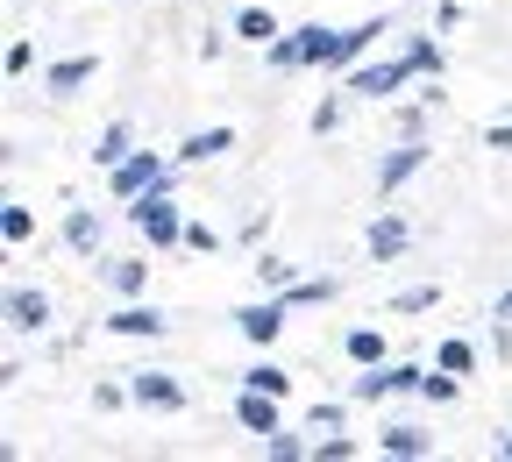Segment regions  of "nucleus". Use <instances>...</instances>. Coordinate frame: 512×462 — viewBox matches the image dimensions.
I'll return each mask as SVG.
<instances>
[{
	"instance_id": "obj_28",
	"label": "nucleus",
	"mask_w": 512,
	"mask_h": 462,
	"mask_svg": "<svg viewBox=\"0 0 512 462\" xmlns=\"http://www.w3.org/2000/svg\"><path fill=\"white\" fill-rule=\"evenodd\" d=\"M420 399H427V406H448V399H456V370H441V363H434V370L420 377Z\"/></svg>"
},
{
	"instance_id": "obj_10",
	"label": "nucleus",
	"mask_w": 512,
	"mask_h": 462,
	"mask_svg": "<svg viewBox=\"0 0 512 462\" xmlns=\"http://www.w3.org/2000/svg\"><path fill=\"white\" fill-rule=\"evenodd\" d=\"M93 72H100V57H57L50 72H43V93L50 100H72L79 86H93Z\"/></svg>"
},
{
	"instance_id": "obj_14",
	"label": "nucleus",
	"mask_w": 512,
	"mask_h": 462,
	"mask_svg": "<svg viewBox=\"0 0 512 462\" xmlns=\"http://www.w3.org/2000/svg\"><path fill=\"white\" fill-rule=\"evenodd\" d=\"M377 36H392V15H370V22L342 29V43H335V64H363V50H370Z\"/></svg>"
},
{
	"instance_id": "obj_26",
	"label": "nucleus",
	"mask_w": 512,
	"mask_h": 462,
	"mask_svg": "<svg viewBox=\"0 0 512 462\" xmlns=\"http://www.w3.org/2000/svg\"><path fill=\"white\" fill-rule=\"evenodd\" d=\"M434 363H441V370H456V377H463V370H477V349H470L463 335H448V342L434 349Z\"/></svg>"
},
{
	"instance_id": "obj_17",
	"label": "nucleus",
	"mask_w": 512,
	"mask_h": 462,
	"mask_svg": "<svg viewBox=\"0 0 512 462\" xmlns=\"http://www.w3.org/2000/svg\"><path fill=\"white\" fill-rule=\"evenodd\" d=\"M264 64H271V72H306V43H299V29L271 36V43H264Z\"/></svg>"
},
{
	"instance_id": "obj_30",
	"label": "nucleus",
	"mask_w": 512,
	"mask_h": 462,
	"mask_svg": "<svg viewBox=\"0 0 512 462\" xmlns=\"http://www.w3.org/2000/svg\"><path fill=\"white\" fill-rule=\"evenodd\" d=\"M0 235H8V242L22 249V242L36 235V214H29V207H0Z\"/></svg>"
},
{
	"instance_id": "obj_42",
	"label": "nucleus",
	"mask_w": 512,
	"mask_h": 462,
	"mask_svg": "<svg viewBox=\"0 0 512 462\" xmlns=\"http://www.w3.org/2000/svg\"><path fill=\"white\" fill-rule=\"evenodd\" d=\"M491 448H498V455H505V462H512V434H498V441H491Z\"/></svg>"
},
{
	"instance_id": "obj_1",
	"label": "nucleus",
	"mask_w": 512,
	"mask_h": 462,
	"mask_svg": "<svg viewBox=\"0 0 512 462\" xmlns=\"http://www.w3.org/2000/svg\"><path fill=\"white\" fill-rule=\"evenodd\" d=\"M128 221H136V235L150 249H185V214L171 200V185H150L143 200H128Z\"/></svg>"
},
{
	"instance_id": "obj_35",
	"label": "nucleus",
	"mask_w": 512,
	"mask_h": 462,
	"mask_svg": "<svg viewBox=\"0 0 512 462\" xmlns=\"http://www.w3.org/2000/svg\"><path fill=\"white\" fill-rule=\"evenodd\" d=\"M335 128H342V100H320L313 107V136H335Z\"/></svg>"
},
{
	"instance_id": "obj_21",
	"label": "nucleus",
	"mask_w": 512,
	"mask_h": 462,
	"mask_svg": "<svg viewBox=\"0 0 512 462\" xmlns=\"http://www.w3.org/2000/svg\"><path fill=\"white\" fill-rule=\"evenodd\" d=\"M235 36L264 50V43H271V36H285V29H278V15H271V8H242V15H235Z\"/></svg>"
},
{
	"instance_id": "obj_27",
	"label": "nucleus",
	"mask_w": 512,
	"mask_h": 462,
	"mask_svg": "<svg viewBox=\"0 0 512 462\" xmlns=\"http://www.w3.org/2000/svg\"><path fill=\"white\" fill-rule=\"evenodd\" d=\"M406 57H413V72H420V79H441V64H448V57H441V43H427V36H413V43H406Z\"/></svg>"
},
{
	"instance_id": "obj_20",
	"label": "nucleus",
	"mask_w": 512,
	"mask_h": 462,
	"mask_svg": "<svg viewBox=\"0 0 512 462\" xmlns=\"http://www.w3.org/2000/svg\"><path fill=\"white\" fill-rule=\"evenodd\" d=\"M242 384H256V391H271V399H285V391H292V370L271 363V356H256V363L242 370Z\"/></svg>"
},
{
	"instance_id": "obj_5",
	"label": "nucleus",
	"mask_w": 512,
	"mask_h": 462,
	"mask_svg": "<svg viewBox=\"0 0 512 462\" xmlns=\"http://www.w3.org/2000/svg\"><path fill=\"white\" fill-rule=\"evenodd\" d=\"M128 399H136L143 413H178L185 406V384L171 370H128Z\"/></svg>"
},
{
	"instance_id": "obj_36",
	"label": "nucleus",
	"mask_w": 512,
	"mask_h": 462,
	"mask_svg": "<svg viewBox=\"0 0 512 462\" xmlns=\"http://www.w3.org/2000/svg\"><path fill=\"white\" fill-rule=\"evenodd\" d=\"M93 406L114 413V406H136V399H128V384H93Z\"/></svg>"
},
{
	"instance_id": "obj_33",
	"label": "nucleus",
	"mask_w": 512,
	"mask_h": 462,
	"mask_svg": "<svg viewBox=\"0 0 512 462\" xmlns=\"http://www.w3.org/2000/svg\"><path fill=\"white\" fill-rule=\"evenodd\" d=\"M256 278H264L271 292H285V285H292V263H285V256H256Z\"/></svg>"
},
{
	"instance_id": "obj_41",
	"label": "nucleus",
	"mask_w": 512,
	"mask_h": 462,
	"mask_svg": "<svg viewBox=\"0 0 512 462\" xmlns=\"http://www.w3.org/2000/svg\"><path fill=\"white\" fill-rule=\"evenodd\" d=\"M491 320H512V292H498V299H491Z\"/></svg>"
},
{
	"instance_id": "obj_19",
	"label": "nucleus",
	"mask_w": 512,
	"mask_h": 462,
	"mask_svg": "<svg viewBox=\"0 0 512 462\" xmlns=\"http://www.w3.org/2000/svg\"><path fill=\"white\" fill-rule=\"evenodd\" d=\"M392 391H399V384H392V363H370V370L349 384V399H356V406H377V399H392Z\"/></svg>"
},
{
	"instance_id": "obj_40",
	"label": "nucleus",
	"mask_w": 512,
	"mask_h": 462,
	"mask_svg": "<svg viewBox=\"0 0 512 462\" xmlns=\"http://www.w3.org/2000/svg\"><path fill=\"white\" fill-rule=\"evenodd\" d=\"M484 143H491V150H512V121H491V128H484Z\"/></svg>"
},
{
	"instance_id": "obj_23",
	"label": "nucleus",
	"mask_w": 512,
	"mask_h": 462,
	"mask_svg": "<svg viewBox=\"0 0 512 462\" xmlns=\"http://www.w3.org/2000/svg\"><path fill=\"white\" fill-rule=\"evenodd\" d=\"M342 349H349V363H356V370L384 363V335H377V327H349V342H342Z\"/></svg>"
},
{
	"instance_id": "obj_24",
	"label": "nucleus",
	"mask_w": 512,
	"mask_h": 462,
	"mask_svg": "<svg viewBox=\"0 0 512 462\" xmlns=\"http://www.w3.org/2000/svg\"><path fill=\"white\" fill-rule=\"evenodd\" d=\"M299 43H306V64H335L342 29H320V22H306V29H299Z\"/></svg>"
},
{
	"instance_id": "obj_13",
	"label": "nucleus",
	"mask_w": 512,
	"mask_h": 462,
	"mask_svg": "<svg viewBox=\"0 0 512 462\" xmlns=\"http://www.w3.org/2000/svg\"><path fill=\"white\" fill-rule=\"evenodd\" d=\"M100 278H107L121 299H143V285H150V263H143V256H107V263H100Z\"/></svg>"
},
{
	"instance_id": "obj_29",
	"label": "nucleus",
	"mask_w": 512,
	"mask_h": 462,
	"mask_svg": "<svg viewBox=\"0 0 512 462\" xmlns=\"http://www.w3.org/2000/svg\"><path fill=\"white\" fill-rule=\"evenodd\" d=\"M434 299H441V285H406V292H392V313H434Z\"/></svg>"
},
{
	"instance_id": "obj_12",
	"label": "nucleus",
	"mask_w": 512,
	"mask_h": 462,
	"mask_svg": "<svg viewBox=\"0 0 512 462\" xmlns=\"http://www.w3.org/2000/svg\"><path fill=\"white\" fill-rule=\"evenodd\" d=\"M221 150H235V128H221V121L214 128H192V136L178 143V164H214Z\"/></svg>"
},
{
	"instance_id": "obj_32",
	"label": "nucleus",
	"mask_w": 512,
	"mask_h": 462,
	"mask_svg": "<svg viewBox=\"0 0 512 462\" xmlns=\"http://www.w3.org/2000/svg\"><path fill=\"white\" fill-rule=\"evenodd\" d=\"M306 434H342V399H320L306 413Z\"/></svg>"
},
{
	"instance_id": "obj_9",
	"label": "nucleus",
	"mask_w": 512,
	"mask_h": 462,
	"mask_svg": "<svg viewBox=\"0 0 512 462\" xmlns=\"http://www.w3.org/2000/svg\"><path fill=\"white\" fill-rule=\"evenodd\" d=\"M363 249H370V263H399V256L413 249V228H406L399 214H377L370 235H363Z\"/></svg>"
},
{
	"instance_id": "obj_39",
	"label": "nucleus",
	"mask_w": 512,
	"mask_h": 462,
	"mask_svg": "<svg viewBox=\"0 0 512 462\" xmlns=\"http://www.w3.org/2000/svg\"><path fill=\"white\" fill-rule=\"evenodd\" d=\"M264 235H271V214H249V221H242V242H249V249H264Z\"/></svg>"
},
{
	"instance_id": "obj_18",
	"label": "nucleus",
	"mask_w": 512,
	"mask_h": 462,
	"mask_svg": "<svg viewBox=\"0 0 512 462\" xmlns=\"http://www.w3.org/2000/svg\"><path fill=\"white\" fill-rule=\"evenodd\" d=\"M64 249L93 256V249H100V214H86V207H72V214H64Z\"/></svg>"
},
{
	"instance_id": "obj_8",
	"label": "nucleus",
	"mask_w": 512,
	"mask_h": 462,
	"mask_svg": "<svg viewBox=\"0 0 512 462\" xmlns=\"http://www.w3.org/2000/svg\"><path fill=\"white\" fill-rule=\"evenodd\" d=\"M164 327H171V313H157V306H143V299H128L121 313H107V335H128V342H157L164 335Z\"/></svg>"
},
{
	"instance_id": "obj_16",
	"label": "nucleus",
	"mask_w": 512,
	"mask_h": 462,
	"mask_svg": "<svg viewBox=\"0 0 512 462\" xmlns=\"http://www.w3.org/2000/svg\"><path fill=\"white\" fill-rule=\"evenodd\" d=\"M128 150H136V136H128V121H107V128H100V143H93V164H100V171H114V164H121Z\"/></svg>"
},
{
	"instance_id": "obj_11",
	"label": "nucleus",
	"mask_w": 512,
	"mask_h": 462,
	"mask_svg": "<svg viewBox=\"0 0 512 462\" xmlns=\"http://www.w3.org/2000/svg\"><path fill=\"white\" fill-rule=\"evenodd\" d=\"M8 327H15V335H43V327H50V299L36 285H15L8 292Z\"/></svg>"
},
{
	"instance_id": "obj_6",
	"label": "nucleus",
	"mask_w": 512,
	"mask_h": 462,
	"mask_svg": "<svg viewBox=\"0 0 512 462\" xmlns=\"http://www.w3.org/2000/svg\"><path fill=\"white\" fill-rule=\"evenodd\" d=\"M235 327H242V342L271 349V342L285 335V299H256V306H235Z\"/></svg>"
},
{
	"instance_id": "obj_31",
	"label": "nucleus",
	"mask_w": 512,
	"mask_h": 462,
	"mask_svg": "<svg viewBox=\"0 0 512 462\" xmlns=\"http://www.w3.org/2000/svg\"><path fill=\"white\" fill-rule=\"evenodd\" d=\"M313 462H356V441L349 434H313Z\"/></svg>"
},
{
	"instance_id": "obj_34",
	"label": "nucleus",
	"mask_w": 512,
	"mask_h": 462,
	"mask_svg": "<svg viewBox=\"0 0 512 462\" xmlns=\"http://www.w3.org/2000/svg\"><path fill=\"white\" fill-rule=\"evenodd\" d=\"M185 249H192V256H214V249H221V235H214L207 221H185Z\"/></svg>"
},
{
	"instance_id": "obj_3",
	"label": "nucleus",
	"mask_w": 512,
	"mask_h": 462,
	"mask_svg": "<svg viewBox=\"0 0 512 462\" xmlns=\"http://www.w3.org/2000/svg\"><path fill=\"white\" fill-rule=\"evenodd\" d=\"M107 185H114V200H143L150 185H171V164H164L157 150H128V157L107 171Z\"/></svg>"
},
{
	"instance_id": "obj_37",
	"label": "nucleus",
	"mask_w": 512,
	"mask_h": 462,
	"mask_svg": "<svg viewBox=\"0 0 512 462\" xmlns=\"http://www.w3.org/2000/svg\"><path fill=\"white\" fill-rule=\"evenodd\" d=\"M0 64H8V79H22V72H29V64H36V50H29V43L15 36V43H8V57H0Z\"/></svg>"
},
{
	"instance_id": "obj_7",
	"label": "nucleus",
	"mask_w": 512,
	"mask_h": 462,
	"mask_svg": "<svg viewBox=\"0 0 512 462\" xmlns=\"http://www.w3.org/2000/svg\"><path fill=\"white\" fill-rule=\"evenodd\" d=\"M235 420H242V434H256V441L285 427V420H278V399H271V391H256V384L235 391Z\"/></svg>"
},
{
	"instance_id": "obj_15",
	"label": "nucleus",
	"mask_w": 512,
	"mask_h": 462,
	"mask_svg": "<svg viewBox=\"0 0 512 462\" xmlns=\"http://www.w3.org/2000/svg\"><path fill=\"white\" fill-rule=\"evenodd\" d=\"M377 448H384V455H406V462H420V455H434V434L399 420V427H384V434H377Z\"/></svg>"
},
{
	"instance_id": "obj_4",
	"label": "nucleus",
	"mask_w": 512,
	"mask_h": 462,
	"mask_svg": "<svg viewBox=\"0 0 512 462\" xmlns=\"http://www.w3.org/2000/svg\"><path fill=\"white\" fill-rule=\"evenodd\" d=\"M427 157H434V150H427V136H399L392 150L377 157V192L392 200V192H399V185H406V178H413V171H420Z\"/></svg>"
},
{
	"instance_id": "obj_25",
	"label": "nucleus",
	"mask_w": 512,
	"mask_h": 462,
	"mask_svg": "<svg viewBox=\"0 0 512 462\" xmlns=\"http://www.w3.org/2000/svg\"><path fill=\"white\" fill-rule=\"evenodd\" d=\"M264 455H271V462H313V441H299V434L278 427V434H264Z\"/></svg>"
},
{
	"instance_id": "obj_38",
	"label": "nucleus",
	"mask_w": 512,
	"mask_h": 462,
	"mask_svg": "<svg viewBox=\"0 0 512 462\" xmlns=\"http://www.w3.org/2000/svg\"><path fill=\"white\" fill-rule=\"evenodd\" d=\"M427 107H434V100H420V107L399 114V136H427Z\"/></svg>"
},
{
	"instance_id": "obj_2",
	"label": "nucleus",
	"mask_w": 512,
	"mask_h": 462,
	"mask_svg": "<svg viewBox=\"0 0 512 462\" xmlns=\"http://www.w3.org/2000/svg\"><path fill=\"white\" fill-rule=\"evenodd\" d=\"M406 79H420L406 50H399V57H377V64H349V93H356V100H377V107L392 100Z\"/></svg>"
},
{
	"instance_id": "obj_22",
	"label": "nucleus",
	"mask_w": 512,
	"mask_h": 462,
	"mask_svg": "<svg viewBox=\"0 0 512 462\" xmlns=\"http://www.w3.org/2000/svg\"><path fill=\"white\" fill-rule=\"evenodd\" d=\"M335 292H342V285H335V278H292V285H285V292H278V299H285V306H328V299H335Z\"/></svg>"
}]
</instances>
